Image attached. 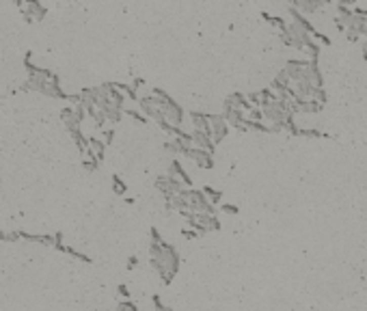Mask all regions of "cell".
I'll return each instance as SVG.
<instances>
[{
    "instance_id": "1",
    "label": "cell",
    "mask_w": 367,
    "mask_h": 311,
    "mask_svg": "<svg viewBox=\"0 0 367 311\" xmlns=\"http://www.w3.org/2000/svg\"><path fill=\"white\" fill-rule=\"evenodd\" d=\"M149 259L151 266L156 268V273L162 277V281L169 283L175 277L177 268H179V255L171 244H165L158 238H153V242L149 244Z\"/></svg>"
},
{
    "instance_id": "2",
    "label": "cell",
    "mask_w": 367,
    "mask_h": 311,
    "mask_svg": "<svg viewBox=\"0 0 367 311\" xmlns=\"http://www.w3.org/2000/svg\"><path fill=\"white\" fill-rule=\"evenodd\" d=\"M28 89L39 91L44 95H50V98H63V91L59 86V78H56L54 74H50V71H46V69H37V67L30 69Z\"/></svg>"
},
{
    "instance_id": "3",
    "label": "cell",
    "mask_w": 367,
    "mask_h": 311,
    "mask_svg": "<svg viewBox=\"0 0 367 311\" xmlns=\"http://www.w3.org/2000/svg\"><path fill=\"white\" fill-rule=\"evenodd\" d=\"M227 130H229V123L223 115H208V134L214 145L227 137Z\"/></svg>"
},
{
    "instance_id": "4",
    "label": "cell",
    "mask_w": 367,
    "mask_h": 311,
    "mask_svg": "<svg viewBox=\"0 0 367 311\" xmlns=\"http://www.w3.org/2000/svg\"><path fill=\"white\" fill-rule=\"evenodd\" d=\"M190 227L199 229V231H214L218 229V218L214 214H190L188 216Z\"/></svg>"
},
{
    "instance_id": "5",
    "label": "cell",
    "mask_w": 367,
    "mask_h": 311,
    "mask_svg": "<svg viewBox=\"0 0 367 311\" xmlns=\"http://www.w3.org/2000/svg\"><path fill=\"white\" fill-rule=\"evenodd\" d=\"M156 188H158L167 199H173L175 195H179V193L184 190V186L179 184V182H175L173 177H169V175H162V177L156 180Z\"/></svg>"
},
{
    "instance_id": "6",
    "label": "cell",
    "mask_w": 367,
    "mask_h": 311,
    "mask_svg": "<svg viewBox=\"0 0 367 311\" xmlns=\"http://www.w3.org/2000/svg\"><path fill=\"white\" fill-rule=\"evenodd\" d=\"M186 156L192 158V160L197 162L199 166H203V169H210V166L214 164V162H212V151H206V149H192L190 147L188 151H186Z\"/></svg>"
},
{
    "instance_id": "7",
    "label": "cell",
    "mask_w": 367,
    "mask_h": 311,
    "mask_svg": "<svg viewBox=\"0 0 367 311\" xmlns=\"http://www.w3.org/2000/svg\"><path fill=\"white\" fill-rule=\"evenodd\" d=\"M167 175H169V177H173L175 182H179L182 186H184V184H190V177L186 175V171L182 169V164H179L177 160H173V162L169 164V173H167Z\"/></svg>"
},
{
    "instance_id": "8",
    "label": "cell",
    "mask_w": 367,
    "mask_h": 311,
    "mask_svg": "<svg viewBox=\"0 0 367 311\" xmlns=\"http://www.w3.org/2000/svg\"><path fill=\"white\" fill-rule=\"evenodd\" d=\"M22 9L26 11V18H30V20H42L46 15V9L42 5H37V3H28V5H24Z\"/></svg>"
},
{
    "instance_id": "9",
    "label": "cell",
    "mask_w": 367,
    "mask_h": 311,
    "mask_svg": "<svg viewBox=\"0 0 367 311\" xmlns=\"http://www.w3.org/2000/svg\"><path fill=\"white\" fill-rule=\"evenodd\" d=\"M322 7H324V3H294L292 9L303 15V13H313L317 9H322Z\"/></svg>"
},
{
    "instance_id": "10",
    "label": "cell",
    "mask_w": 367,
    "mask_h": 311,
    "mask_svg": "<svg viewBox=\"0 0 367 311\" xmlns=\"http://www.w3.org/2000/svg\"><path fill=\"white\" fill-rule=\"evenodd\" d=\"M117 311H136V307L132 305V302H119V307H117Z\"/></svg>"
},
{
    "instance_id": "11",
    "label": "cell",
    "mask_w": 367,
    "mask_h": 311,
    "mask_svg": "<svg viewBox=\"0 0 367 311\" xmlns=\"http://www.w3.org/2000/svg\"><path fill=\"white\" fill-rule=\"evenodd\" d=\"M156 311H171V309H169V307H162V305H160V300L156 298Z\"/></svg>"
},
{
    "instance_id": "12",
    "label": "cell",
    "mask_w": 367,
    "mask_h": 311,
    "mask_svg": "<svg viewBox=\"0 0 367 311\" xmlns=\"http://www.w3.org/2000/svg\"><path fill=\"white\" fill-rule=\"evenodd\" d=\"M363 48H365V54H367V35H365V46Z\"/></svg>"
}]
</instances>
